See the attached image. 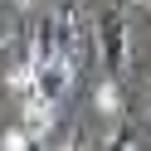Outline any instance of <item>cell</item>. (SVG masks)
Returning <instances> with one entry per match:
<instances>
[{
  "instance_id": "6da1fadb",
  "label": "cell",
  "mask_w": 151,
  "mask_h": 151,
  "mask_svg": "<svg viewBox=\"0 0 151 151\" xmlns=\"http://www.w3.org/2000/svg\"><path fill=\"white\" fill-rule=\"evenodd\" d=\"M98 49H102L107 73H122V63H127V15L122 10H102L98 15Z\"/></svg>"
},
{
  "instance_id": "7a4b0ae2",
  "label": "cell",
  "mask_w": 151,
  "mask_h": 151,
  "mask_svg": "<svg viewBox=\"0 0 151 151\" xmlns=\"http://www.w3.org/2000/svg\"><path fill=\"white\" fill-rule=\"evenodd\" d=\"M49 20H54V34H59V54L78 63V49H83V39H88V24H83V10H78V5L68 0V5H59V10L49 15Z\"/></svg>"
},
{
  "instance_id": "3957f363",
  "label": "cell",
  "mask_w": 151,
  "mask_h": 151,
  "mask_svg": "<svg viewBox=\"0 0 151 151\" xmlns=\"http://www.w3.org/2000/svg\"><path fill=\"white\" fill-rule=\"evenodd\" d=\"M68 83H73V59H63V54L34 68V93H39L44 102H59L63 93H68Z\"/></svg>"
},
{
  "instance_id": "277c9868",
  "label": "cell",
  "mask_w": 151,
  "mask_h": 151,
  "mask_svg": "<svg viewBox=\"0 0 151 151\" xmlns=\"http://www.w3.org/2000/svg\"><path fill=\"white\" fill-rule=\"evenodd\" d=\"M49 112H54V102H44L34 88L24 93V127H29V132H44V127H49V122H54Z\"/></svg>"
},
{
  "instance_id": "5b68a950",
  "label": "cell",
  "mask_w": 151,
  "mask_h": 151,
  "mask_svg": "<svg viewBox=\"0 0 151 151\" xmlns=\"http://www.w3.org/2000/svg\"><path fill=\"white\" fill-rule=\"evenodd\" d=\"M93 102H98V112H107V117H122V83L117 78H102L98 93H93Z\"/></svg>"
},
{
  "instance_id": "8992f818",
  "label": "cell",
  "mask_w": 151,
  "mask_h": 151,
  "mask_svg": "<svg viewBox=\"0 0 151 151\" xmlns=\"http://www.w3.org/2000/svg\"><path fill=\"white\" fill-rule=\"evenodd\" d=\"M0 146L5 151H44V141H39V132H29V127H10Z\"/></svg>"
},
{
  "instance_id": "52a82bcc",
  "label": "cell",
  "mask_w": 151,
  "mask_h": 151,
  "mask_svg": "<svg viewBox=\"0 0 151 151\" xmlns=\"http://www.w3.org/2000/svg\"><path fill=\"white\" fill-rule=\"evenodd\" d=\"M102 151H137V137H132V127H117V132L107 137V146H102Z\"/></svg>"
},
{
  "instance_id": "ba28073f",
  "label": "cell",
  "mask_w": 151,
  "mask_h": 151,
  "mask_svg": "<svg viewBox=\"0 0 151 151\" xmlns=\"http://www.w3.org/2000/svg\"><path fill=\"white\" fill-rule=\"evenodd\" d=\"M5 34H10V29H5V20H0V44H5Z\"/></svg>"
},
{
  "instance_id": "9c48e42d",
  "label": "cell",
  "mask_w": 151,
  "mask_h": 151,
  "mask_svg": "<svg viewBox=\"0 0 151 151\" xmlns=\"http://www.w3.org/2000/svg\"><path fill=\"white\" fill-rule=\"evenodd\" d=\"M15 5H29V0H15Z\"/></svg>"
},
{
  "instance_id": "30bf717a",
  "label": "cell",
  "mask_w": 151,
  "mask_h": 151,
  "mask_svg": "<svg viewBox=\"0 0 151 151\" xmlns=\"http://www.w3.org/2000/svg\"><path fill=\"white\" fill-rule=\"evenodd\" d=\"M137 5H151V0H137Z\"/></svg>"
}]
</instances>
